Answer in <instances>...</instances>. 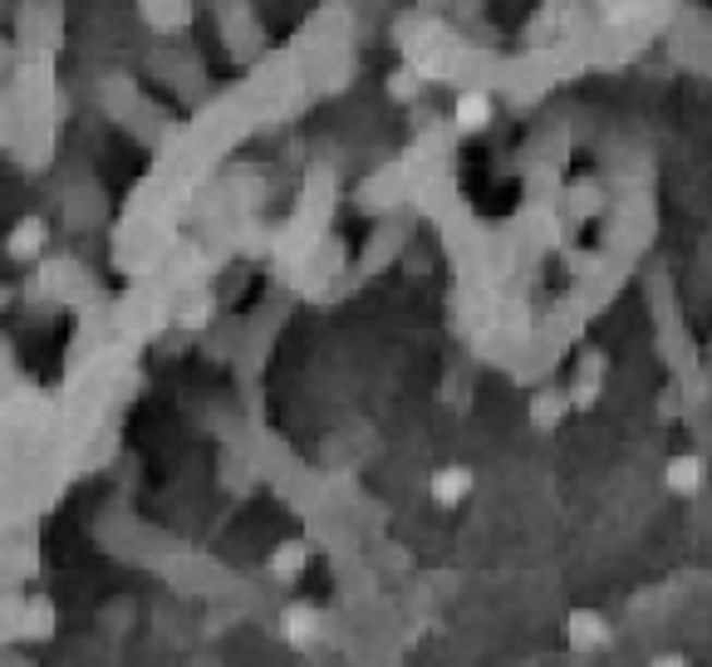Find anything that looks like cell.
I'll return each instance as SVG.
<instances>
[{"mask_svg":"<svg viewBox=\"0 0 712 667\" xmlns=\"http://www.w3.org/2000/svg\"><path fill=\"white\" fill-rule=\"evenodd\" d=\"M570 412H575V402H570V392H565V388L531 392V402H526V417H531L535 432H560Z\"/></svg>","mask_w":712,"mask_h":667,"instance_id":"6","label":"cell"},{"mask_svg":"<svg viewBox=\"0 0 712 667\" xmlns=\"http://www.w3.org/2000/svg\"><path fill=\"white\" fill-rule=\"evenodd\" d=\"M565 647H570L575 657L604 653V647H614V623L600 608H570V614H565Z\"/></svg>","mask_w":712,"mask_h":667,"instance_id":"1","label":"cell"},{"mask_svg":"<svg viewBox=\"0 0 712 667\" xmlns=\"http://www.w3.org/2000/svg\"><path fill=\"white\" fill-rule=\"evenodd\" d=\"M452 123H457V133H486V128L496 123V98L486 94V88H462V94L452 98Z\"/></svg>","mask_w":712,"mask_h":667,"instance_id":"5","label":"cell"},{"mask_svg":"<svg viewBox=\"0 0 712 667\" xmlns=\"http://www.w3.org/2000/svg\"><path fill=\"white\" fill-rule=\"evenodd\" d=\"M280 628H286V638L295 647H310L319 638V608H310V604H290L286 614H280Z\"/></svg>","mask_w":712,"mask_h":667,"instance_id":"7","label":"cell"},{"mask_svg":"<svg viewBox=\"0 0 712 667\" xmlns=\"http://www.w3.org/2000/svg\"><path fill=\"white\" fill-rule=\"evenodd\" d=\"M388 94L394 98H418V78L408 74V69H398V74L388 78Z\"/></svg>","mask_w":712,"mask_h":667,"instance_id":"9","label":"cell"},{"mask_svg":"<svg viewBox=\"0 0 712 667\" xmlns=\"http://www.w3.org/2000/svg\"><path fill=\"white\" fill-rule=\"evenodd\" d=\"M476 490V471L467 466V461H443V466L427 476V500L443 510H457L467 506V496Z\"/></svg>","mask_w":712,"mask_h":667,"instance_id":"3","label":"cell"},{"mask_svg":"<svg viewBox=\"0 0 712 667\" xmlns=\"http://www.w3.org/2000/svg\"><path fill=\"white\" fill-rule=\"evenodd\" d=\"M300 565H305V545H280V555L270 559V569H276L280 579H295Z\"/></svg>","mask_w":712,"mask_h":667,"instance_id":"8","label":"cell"},{"mask_svg":"<svg viewBox=\"0 0 712 667\" xmlns=\"http://www.w3.org/2000/svg\"><path fill=\"white\" fill-rule=\"evenodd\" d=\"M659 486L668 490L673 500H698L708 490V461L698 451H673L659 471Z\"/></svg>","mask_w":712,"mask_h":667,"instance_id":"2","label":"cell"},{"mask_svg":"<svg viewBox=\"0 0 712 667\" xmlns=\"http://www.w3.org/2000/svg\"><path fill=\"white\" fill-rule=\"evenodd\" d=\"M604 378H610V359H604L600 349H590L580 363H575V378H570V402H575V412H584V408H594V402L604 398Z\"/></svg>","mask_w":712,"mask_h":667,"instance_id":"4","label":"cell"},{"mask_svg":"<svg viewBox=\"0 0 712 667\" xmlns=\"http://www.w3.org/2000/svg\"><path fill=\"white\" fill-rule=\"evenodd\" d=\"M643 667H692V663H688V657H683V653H653Z\"/></svg>","mask_w":712,"mask_h":667,"instance_id":"10","label":"cell"}]
</instances>
